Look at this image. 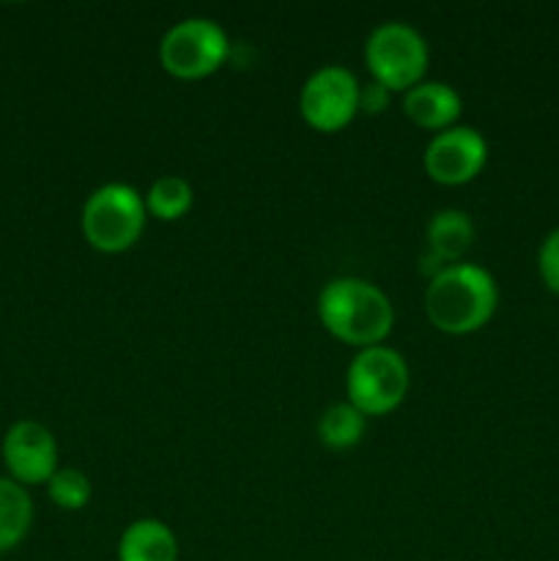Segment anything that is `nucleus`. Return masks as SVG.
Segmentation results:
<instances>
[{
	"label": "nucleus",
	"instance_id": "nucleus-1",
	"mask_svg": "<svg viewBox=\"0 0 559 561\" xmlns=\"http://www.w3.org/2000/svg\"><path fill=\"white\" fill-rule=\"evenodd\" d=\"M499 305L497 279L477 263H449L425 288V312L447 334H469L488 323Z\"/></svg>",
	"mask_w": 559,
	"mask_h": 561
},
{
	"label": "nucleus",
	"instance_id": "nucleus-2",
	"mask_svg": "<svg viewBox=\"0 0 559 561\" xmlns=\"http://www.w3.org/2000/svg\"><path fill=\"white\" fill-rule=\"evenodd\" d=\"M318 318L351 345H378L395 323V307L378 285L362 277H334L318 294Z\"/></svg>",
	"mask_w": 559,
	"mask_h": 561
},
{
	"label": "nucleus",
	"instance_id": "nucleus-3",
	"mask_svg": "<svg viewBox=\"0 0 559 561\" xmlns=\"http://www.w3.org/2000/svg\"><path fill=\"white\" fill-rule=\"evenodd\" d=\"M146 197L124 181L96 186L82 203V233L96 250L121 252L137 241L146 225Z\"/></svg>",
	"mask_w": 559,
	"mask_h": 561
},
{
	"label": "nucleus",
	"instance_id": "nucleus-4",
	"mask_svg": "<svg viewBox=\"0 0 559 561\" xmlns=\"http://www.w3.org/2000/svg\"><path fill=\"white\" fill-rule=\"evenodd\" d=\"M409 383L411 373L403 354L384 343L356 351L345 373L349 403H354L365 416L387 414L395 405H400V400L409 392Z\"/></svg>",
	"mask_w": 559,
	"mask_h": 561
},
{
	"label": "nucleus",
	"instance_id": "nucleus-5",
	"mask_svg": "<svg viewBox=\"0 0 559 561\" xmlns=\"http://www.w3.org/2000/svg\"><path fill=\"white\" fill-rule=\"evenodd\" d=\"M367 69L389 91H409L427 69V44L409 22L389 20L370 31L365 42Z\"/></svg>",
	"mask_w": 559,
	"mask_h": 561
},
{
	"label": "nucleus",
	"instance_id": "nucleus-6",
	"mask_svg": "<svg viewBox=\"0 0 559 561\" xmlns=\"http://www.w3.org/2000/svg\"><path fill=\"white\" fill-rule=\"evenodd\" d=\"M228 33L212 16H184L164 31L159 60L175 77L212 75L228 58Z\"/></svg>",
	"mask_w": 559,
	"mask_h": 561
},
{
	"label": "nucleus",
	"instance_id": "nucleus-7",
	"mask_svg": "<svg viewBox=\"0 0 559 561\" xmlns=\"http://www.w3.org/2000/svg\"><path fill=\"white\" fill-rule=\"evenodd\" d=\"M299 110L307 124L316 129H340L360 110V80L354 71L340 64L321 66L301 85Z\"/></svg>",
	"mask_w": 559,
	"mask_h": 561
},
{
	"label": "nucleus",
	"instance_id": "nucleus-8",
	"mask_svg": "<svg viewBox=\"0 0 559 561\" xmlns=\"http://www.w3.org/2000/svg\"><path fill=\"white\" fill-rule=\"evenodd\" d=\"M488 159V142L475 126L453 124L427 140L422 164L438 184H466L475 179Z\"/></svg>",
	"mask_w": 559,
	"mask_h": 561
},
{
	"label": "nucleus",
	"instance_id": "nucleus-9",
	"mask_svg": "<svg viewBox=\"0 0 559 561\" xmlns=\"http://www.w3.org/2000/svg\"><path fill=\"white\" fill-rule=\"evenodd\" d=\"M3 460L11 480L20 485H38L58 471V442L42 422L20 420L5 431Z\"/></svg>",
	"mask_w": 559,
	"mask_h": 561
},
{
	"label": "nucleus",
	"instance_id": "nucleus-10",
	"mask_svg": "<svg viewBox=\"0 0 559 561\" xmlns=\"http://www.w3.org/2000/svg\"><path fill=\"white\" fill-rule=\"evenodd\" d=\"M425 241L427 255H422V268L433 261V274H438L449 263H458V257L469 250L475 241V222L460 208H442L427 219Z\"/></svg>",
	"mask_w": 559,
	"mask_h": 561
},
{
	"label": "nucleus",
	"instance_id": "nucleus-11",
	"mask_svg": "<svg viewBox=\"0 0 559 561\" xmlns=\"http://www.w3.org/2000/svg\"><path fill=\"white\" fill-rule=\"evenodd\" d=\"M403 113L422 129L442 131L460 115V93L444 80H420L403 91Z\"/></svg>",
	"mask_w": 559,
	"mask_h": 561
},
{
	"label": "nucleus",
	"instance_id": "nucleus-12",
	"mask_svg": "<svg viewBox=\"0 0 559 561\" xmlns=\"http://www.w3.org/2000/svg\"><path fill=\"white\" fill-rule=\"evenodd\" d=\"M179 540L159 518H140L124 529L118 540V561H175Z\"/></svg>",
	"mask_w": 559,
	"mask_h": 561
},
{
	"label": "nucleus",
	"instance_id": "nucleus-13",
	"mask_svg": "<svg viewBox=\"0 0 559 561\" xmlns=\"http://www.w3.org/2000/svg\"><path fill=\"white\" fill-rule=\"evenodd\" d=\"M33 524V502L27 488L11 477H0V553L25 540Z\"/></svg>",
	"mask_w": 559,
	"mask_h": 561
},
{
	"label": "nucleus",
	"instance_id": "nucleus-14",
	"mask_svg": "<svg viewBox=\"0 0 559 561\" xmlns=\"http://www.w3.org/2000/svg\"><path fill=\"white\" fill-rule=\"evenodd\" d=\"M367 416L349 400L332 403L321 416H318V438L332 449H349L360 444L365 433Z\"/></svg>",
	"mask_w": 559,
	"mask_h": 561
},
{
	"label": "nucleus",
	"instance_id": "nucleus-15",
	"mask_svg": "<svg viewBox=\"0 0 559 561\" xmlns=\"http://www.w3.org/2000/svg\"><path fill=\"white\" fill-rule=\"evenodd\" d=\"M195 192L192 184L181 175H159L146 195V208L159 219H175L190 211Z\"/></svg>",
	"mask_w": 559,
	"mask_h": 561
},
{
	"label": "nucleus",
	"instance_id": "nucleus-16",
	"mask_svg": "<svg viewBox=\"0 0 559 561\" xmlns=\"http://www.w3.org/2000/svg\"><path fill=\"white\" fill-rule=\"evenodd\" d=\"M47 493L60 510H82L91 499V480L75 466H58V471L47 480Z\"/></svg>",
	"mask_w": 559,
	"mask_h": 561
},
{
	"label": "nucleus",
	"instance_id": "nucleus-17",
	"mask_svg": "<svg viewBox=\"0 0 559 561\" xmlns=\"http://www.w3.org/2000/svg\"><path fill=\"white\" fill-rule=\"evenodd\" d=\"M537 268H540V277L548 290L559 296V225L543 239L540 252H537Z\"/></svg>",
	"mask_w": 559,
	"mask_h": 561
},
{
	"label": "nucleus",
	"instance_id": "nucleus-18",
	"mask_svg": "<svg viewBox=\"0 0 559 561\" xmlns=\"http://www.w3.org/2000/svg\"><path fill=\"white\" fill-rule=\"evenodd\" d=\"M389 102V88H384L381 82H367V85H360V110H367V113H381Z\"/></svg>",
	"mask_w": 559,
	"mask_h": 561
}]
</instances>
